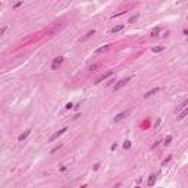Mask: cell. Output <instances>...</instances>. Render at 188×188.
<instances>
[{"label":"cell","mask_w":188,"mask_h":188,"mask_svg":"<svg viewBox=\"0 0 188 188\" xmlns=\"http://www.w3.org/2000/svg\"><path fill=\"white\" fill-rule=\"evenodd\" d=\"M135 188H140V187H138V185H137V187H135Z\"/></svg>","instance_id":"f1b7e54d"},{"label":"cell","mask_w":188,"mask_h":188,"mask_svg":"<svg viewBox=\"0 0 188 188\" xmlns=\"http://www.w3.org/2000/svg\"><path fill=\"white\" fill-rule=\"evenodd\" d=\"M165 47L163 46H156V47H151V52L153 53H160V52H163Z\"/></svg>","instance_id":"4fadbf2b"},{"label":"cell","mask_w":188,"mask_h":188,"mask_svg":"<svg viewBox=\"0 0 188 188\" xmlns=\"http://www.w3.org/2000/svg\"><path fill=\"white\" fill-rule=\"evenodd\" d=\"M129 112L131 110H125V112H122V113H118L116 116H115V122H121V121H124V119L129 115Z\"/></svg>","instance_id":"8992f818"},{"label":"cell","mask_w":188,"mask_h":188,"mask_svg":"<svg viewBox=\"0 0 188 188\" xmlns=\"http://www.w3.org/2000/svg\"><path fill=\"white\" fill-rule=\"evenodd\" d=\"M6 30H7L6 27H3V28H0V37H2V35H3V34H5V31H6Z\"/></svg>","instance_id":"603a6c76"},{"label":"cell","mask_w":188,"mask_h":188,"mask_svg":"<svg viewBox=\"0 0 188 188\" xmlns=\"http://www.w3.org/2000/svg\"><path fill=\"white\" fill-rule=\"evenodd\" d=\"M116 146H118V144H116V143H113V144H112V147H110V148H112V150H115V148H116Z\"/></svg>","instance_id":"83f0119b"},{"label":"cell","mask_w":188,"mask_h":188,"mask_svg":"<svg viewBox=\"0 0 188 188\" xmlns=\"http://www.w3.org/2000/svg\"><path fill=\"white\" fill-rule=\"evenodd\" d=\"M163 88H160V87H156V88H153V90H150V91H147L146 94H144V99H148V97H151L153 94H156V93H159V91H162Z\"/></svg>","instance_id":"52a82bcc"},{"label":"cell","mask_w":188,"mask_h":188,"mask_svg":"<svg viewBox=\"0 0 188 188\" xmlns=\"http://www.w3.org/2000/svg\"><path fill=\"white\" fill-rule=\"evenodd\" d=\"M112 75H113V71H109V72H106V74H103V75H100L99 78H96V79H94V84H100L101 81L107 79L109 76H112Z\"/></svg>","instance_id":"3957f363"},{"label":"cell","mask_w":188,"mask_h":188,"mask_svg":"<svg viewBox=\"0 0 188 188\" xmlns=\"http://www.w3.org/2000/svg\"><path fill=\"white\" fill-rule=\"evenodd\" d=\"M170 141H172V137H170V135H168L166 138L163 140V144H165V146H169V144H170Z\"/></svg>","instance_id":"d6986e66"},{"label":"cell","mask_w":188,"mask_h":188,"mask_svg":"<svg viewBox=\"0 0 188 188\" xmlns=\"http://www.w3.org/2000/svg\"><path fill=\"white\" fill-rule=\"evenodd\" d=\"M131 81V76H129V78H125V79H122V81H119V82H116L115 85H113V91H118V90H121L122 87H125V85L128 84V82H129Z\"/></svg>","instance_id":"7a4b0ae2"},{"label":"cell","mask_w":188,"mask_h":188,"mask_svg":"<svg viewBox=\"0 0 188 188\" xmlns=\"http://www.w3.org/2000/svg\"><path fill=\"white\" fill-rule=\"evenodd\" d=\"M160 30H162L160 27H156V28H153V30H151V32H150V35H151V37H157L159 34H160Z\"/></svg>","instance_id":"8fae6325"},{"label":"cell","mask_w":188,"mask_h":188,"mask_svg":"<svg viewBox=\"0 0 188 188\" xmlns=\"http://www.w3.org/2000/svg\"><path fill=\"white\" fill-rule=\"evenodd\" d=\"M160 124H162V119H160V118H157V121H156L154 126H153V129H157V128L160 126Z\"/></svg>","instance_id":"ffe728a7"},{"label":"cell","mask_w":188,"mask_h":188,"mask_svg":"<svg viewBox=\"0 0 188 188\" xmlns=\"http://www.w3.org/2000/svg\"><path fill=\"white\" fill-rule=\"evenodd\" d=\"M122 30H124V25H116V27H113L112 30H110V32H112V34H116V32L122 31Z\"/></svg>","instance_id":"7c38bea8"},{"label":"cell","mask_w":188,"mask_h":188,"mask_svg":"<svg viewBox=\"0 0 188 188\" xmlns=\"http://www.w3.org/2000/svg\"><path fill=\"white\" fill-rule=\"evenodd\" d=\"M60 147H62V144H59V146H56L54 148H52V151H50V153H56V151H57L59 148H60Z\"/></svg>","instance_id":"7402d4cb"},{"label":"cell","mask_w":188,"mask_h":188,"mask_svg":"<svg viewBox=\"0 0 188 188\" xmlns=\"http://www.w3.org/2000/svg\"><path fill=\"white\" fill-rule=\"evenodd\" d=\"M21 5H22V2H18V3H15V5H13V7H19Z\"/></svg>","instance_id":"484cf974"},{"label":"cell","mask_w":188,"mask_h":188,"mask_svg":"<svg viewBox=\"0 0 188 188\" xmlns=\"http://www.w3.org/2000/svg\"><path fill=\"white\" fill-rule=\"evenodd\" d=\"M110 47H112V44H106V46H101V47H100V49H97V50H96V52H94V53H96V54L104 53V52H107V50H109Z\"/></svg>","instance_id":"ba28073f"},{"label":"cell","mask_w":188,"mask_h":188,"mask_svg":"<svg viewBox=\"0 0 188 188\" xmlns=\"http://www.w3.org/2000/svg\"><path fill=\"white\" fill-rule=\"evenodd\" d=\"M30 134H31V129H27L25 132H22V134H21V135L18 137V141H24V140L27 138V137H28Z\"/></svg>","instance_id":"9c48e42d"},{"label":"cell","mask_w":188,"mask_h":188,"mask_svg":"<svg viewBox=\"0 0 188 188\" xmlns=\"http://www.w3.org/2000/svg\"><path fill=\"white\" fill-rule=\"evenodd\" d=\"M187 115H188V109H184L182 112H181V113H179V115L176 116V121H182V119H184Z\"/></svg>","instance_id":"30bf717a"},{"label":"cell","mask_w":188,"mask_h":188,"mask_svg":"<svg viewBox=\"0 0 188 188\" xmlns=\"http://www.w3.org/2000/svg\"><path fill=\"white\" fill-rule=\"evenodd\" d=\"M154 182H156V175H150V179H148V187L151 188L153 185H154Z\"/></svg>","instance_id":"5bb4252c"},{"label":"cell","mask_w":188,"mask_h":188,"mask_svg":"<svg viewBox=\"0 0 188 188\" xmlns=\"http://www.w3.org/2000/svg\"><path fill=\"white\" fill-rule=\"evenodd\" d=\"M0 7H2V3H0Z\"/></svg>","instance_id":"f546056e"},{"label":"cell","mask_w":188,"mask_h":188,"mask_svg":"<svg viewBox=\"0 0 188 188\" xmlns=\"http://www.w3.org/2000/svg\"><path fill=\"white\" fill-rule=\"evenodd\" d=\"M63 60H65V57H63V56L54 57V59H53V63H52V69H57V66H59V65H62Z\"/></svg>","instance_id":"5b68a950"},{"label":"cell","mask_w":188,"mask_h":188,"mask_svg":"<svg viewBox=\"0 0 188 188\" xmlns=\"http://www.w3.org/2000/svg\"><path fill=\"white\" fill-rule=\"evenodd\" d=\"M65 107H66V109H72V107H74V104H72V103H68Z\"/></svg>","instance_id":"cb8c5ba5"},{"label":"cell","mask_w":188,"mask_h":188,"mask_svg":"<svg viewBox=\"0 0 188 188\" xmlns=\"http://www.w3.org/2000/svg\"><path fill=\"white\" fill-rule=\"evenodd\" d=\"M159 144H160V141H156V143H154V144H153V148H156V147H157V146H159Z\"/></svg>","instance_id":"4316f807"},{"label":"cell","mask_w":188,"mask_h":188,"mask_svg":"<svg viewBox=\"0 0 188 188\" xmlns=\"http://www.w3.org/2000/svg\"><path fill=\"white\" fill-rule=\"evenodd\" d=\"M66 131H68V128H62V129L56 131V132H54V134H53V135H52V137H50V138H49V143H50V141H54V140H57L59 137H60V135H63V134H65Z\"/></svg>","instance_id":"277c9868"},{"label":"cell","mask_w":188,"mask_h":188,"mask_svg":"<svg viewBox=\"0 0 188 188\" xmlns=\"http://www.w3.org/2000/svg\"><path fill=\"white\" fill-rule=\"evenodd\" d=\"M100 66H101V63H100V62H99V63H94V65H91V66H90V71H97Z\"/></svg>","instance_id":"e0dca14e"},{"label":"cell","mask_w":188,"mask_h":188,"mask_svg":"<svg viewBox=\"0 0 188 188\" xmlns=\"http://www.w3.org/2000/svg\"><path fill=\"white\" fill-rule=\"evenodd\" d=\"M187 104H188V100H184L182 103H181V106H178V109H176V112H179V110H184L185 107H187Z\"/></svg>","instance_id":"9a60e30c"},{"label":"cell","mask_w":188,"mask_h":188,"mask_svg":"<svg viewBox=\"0 0 188 188\" xmlns=\"http://www.w3.org/2000/svg\"><path fill=\"white\" fill-rule=\"evenodd\" d=\"M122 147H124V150H128V148L131 147V141H129V140H125V141H124V146H122Z\"/></svg>","instance_id":"ac0fdd59"},{"label":"cell","mask_w":188,"mask_h":188,"mask_svg":"<svg viewBox=\"0 0 188 188\" xmlns=\"http://www.w3.org/2000/svg\"><path fill=\"white\" fill-rule=\"evenodd\" d=\"M170 159H172V157H170V156H169V157H166V159H165V160H163V165H166V163H168V162H169V160H170Z\"/></svg>","instance_id":"d4e9b609"},{"label":"cell","mask_w":188,"mask_h":188,"mask_svg":"<svg viewBox=\"0 0 188 188\" xmlns=\"http://www.w3.org/2000/svg\"><path fill=\"white\" fill-rule=\"evenodd\" d=\"M62 27H63V24H60V22H56V24H53V25H52V27H50V28H49V31H47V34H49V35H50V37H52V35H54V34H56V32H57L59 30H60Z\"/></svg>","instance_id":"6da1fadb"},{"label":"cell","mask_w":188,"mask_h":188,"mask_svg":"<svg viewBox=\"0 0 188 188\" xmlns=\"http://www.w3.org/2000/svg\"><path fill=\"white\" fill-rule=\"evenodd\" d=\"M94 32H96V31H94V30H91L90 32H87V35H84V37H82V38H81L79 41H85V40H88V38H90V37L93 35V34H94Z\"/></svg>","instance_id":"2e32d148"},{"label":"cell","mask_w":188,"mask_h":188,"mask_svg":"<svg viewBox=\"0 0 188 188\" xmlns=\"http://www.w3.org/2000/svg\"><path fill=\"white\" fill-rule=\"evenodd\" d=\"M138 18H140V15H138V13H137V15H134V16H132V18H129V24H132V22H135V21H137V19H138Z\"/></svg>","instance_id":"44dd1931"}]
</instances>
